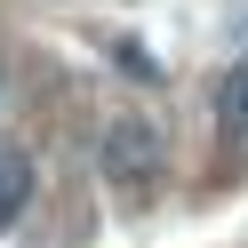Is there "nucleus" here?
Masks as SVG:
<instances>
[{
  "mask_svg": "<svg viewBox=\"0 0 248 248\" xmlns=\"http://www.w3.org/2000/svg\"><path fill=\"white\" fill-rule=\"evenodd\" d=\"M24 200H32V160L16 144H0V232L24 216Z\"/></svg>",
  "mask_w": 248,
  "mask_h": 248,
  "instance_id": "nucleus-3",
  "label": "nucleus"
},
{
  "mask_svg": "<svg viewBox=\"0 0 248 248\" xmlns=\"http://www.w3.org/2000/svg\"><path fill=\"white\" fill-rule=\"evenodd\" d=\"M96 168H104V184H112V192L144 200L152 184H160V168H168V136L152 128L144 112H112V120L96 128Z\"/></svg>",
  "mask_w": 248,
  "mask_h": 248,
  "instance_id": "nucleus-1",
  "label": "nucleus"
},
{
  "mask_svg": "<svg viewBox=\"0 0 248 248\" xmlns=\"http://www.w3.org/2000/svg\"><path fill=\"white\" fill-rule=\"evenodd\" d=\"M216 144H224V152L248 144V64H232L224 88H216Z\"/></svg>",
  "mask_w": 248,
  "mask_h": 248,
  "instance_id": "nucleus-2",
  "label": "nucleus"
}]
</instances>
